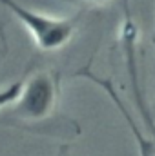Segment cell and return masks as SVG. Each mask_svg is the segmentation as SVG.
Listing matches in <instances>:
<instances>
[{
  "label": "cell",
  "instance_id": "obj_5",
  "mask_svg": "<svg viewBox=\"0 0 155 156\" xmlns=\"http://www.w3.org/2000/svg\"><path fill=\"white\" fill-rule=\"evenodd\" d=\"M88 4H93V5H104V4H108V2H112V0H86Z\"/></svg>",
  "mask_w": 155,
  "mask_h": 156
},
{
  "label": "cell",
  "instance_id": "obj_1",
  "mask_svg": "<svg viewBox=\"0 0 155 156\" xmlns=\"http://www.w3.org/2000/svg\"><path fill=\"white\" fill-rule=\"evenodd\" d=\"M0 4L26 27L29 37L42 51H59L75 35V18H57L35 11L17 0H0Z\"/></svg>",
  "mask_w": 155,
  "mask_h": 156
},
{
  "label": "cell",
  "instance_id": "obj_3",
  "mask_svg": "<svg viewBox=\"0 0 155 156\" xmlns=\"http://www.w3.org/2000/svg\"><path fill=\"white\" fill-rule=\"evenodd\" d=\"M22 83H24V80H15L4 87H0V111L17 102V98L22 91Z\"/></svg>",
  "mask_w": 155,
  "mask_h": 156
},
{
  "label": "cell",
  "instance_id": "obj_4",
  "mask_svg": "<svg viewBox=\"0 0 155 156\" xmlns=\"http://www.w3.org/2000/svg\"><path fill=\"white\" fill-rule=\"evenodd\" d=\"M119 104V102H117ZM120 107V105H119ZM120 111H122V107H120ZM124 113V111H122ZM124 116L128 118V122H130V125H131V129H133V134H135V140H137V147H139V154L141 156H155V147L137 131V127L133 125V120H131V116L128 115V113H124Z\"/></svg>",
  "mask_w": 155,
  "mask_h": 156
},
{
  "label": "cell",
  "instance_id": "obj_2",
  "mask_svg": "<svg viewBox=\"0 0 155 156\" xmlns=\"http://www.w3.org/2000/svg\"><path fill=\"white\" fill-rule=\"evenodd\" d=\"M57 104V83L47 73H37L24 80L22 91L17 98L15 111L24 120H44Z\"/></svg>",
  "mask_w": 155,
  "mask_h": 156
}]
</instances>
